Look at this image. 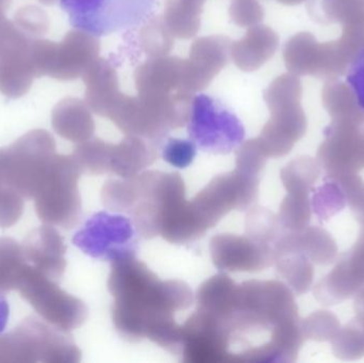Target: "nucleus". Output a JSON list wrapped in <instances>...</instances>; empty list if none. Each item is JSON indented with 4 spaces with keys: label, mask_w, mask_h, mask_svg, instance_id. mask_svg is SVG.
<instances>
[{
    "label": "nucleus",
    "mask_w": 364,
    "mask_h": 363,
    "mask_svg": "<svg viewBox=\"0 0 364 363\" xmlns=\"http://www.w3.org/2000/svg\"><path fill=\"white\" fill-rule=\"evenodd\" d=\"M201 13L203 6L199 4L183 0H168L164 21L174 38L188 40L194 38L200 29Z\"/></svg>",
    "instance_id": "nucleus-24"
},
{
    "label": "nucleus",
    "mask_w": 364,
    "mask_h": 363,
    "mask_svg": "<svg viewBox=\"0 0 364 363\" xmlns=\"http://www.w3.org/2000/svg\"><path fill=\"white\" fill-rule=\"evenodd\" d=\"M197 146L191 140L170 139L164 145L162 156L171 166L177 168H186L196 157Z\"/></svg>",
    "instance_id": "nucleus-31"
},
{
    "label": "nucleus",
    "mask_w": 364,
    "mask_h": 363,
    "mask_svg": "<svg viewBox=\"0 0 364 363\" xmlns=\"http://www.w3.org/2000/svg\"><path fill=\"white\" fill-rule=\"evenodd\" d=\"M259 176L235 168L214 177L190 200L191 208L205 232L233 210H247L258 200Z\"/></svg>",
    "instance_id": "nucleus-8"
},
{
    "label": "nucleus",
    "mask_w": 364,
    "mask_h": 363,
    "mask_svg": "<svg viewBox=\"0 0 364 363\" xmlns=\"http://www.w3.org/2000/svg\"><path fill=\"white\" fill-rule=\"evenodd\" d=\"M100 51L97 36L85 30H73L61 44L53 46L49 72L63 80L78 78L97 59Z\"/></svg>",
    "instance_id": "nucleus-16"
},
{
    "label": "nucleus",
    "mask_w": 364,
    "mask_h": 363,
    "mask_svg": "<svg viewBox=\"0 0 364 363\" xmlns=\"http://www.w3.org/2000/svg\"><path fill=\"white\" fill-rule=\"evenodd\" d=\"M188 136L197 147L208 153L227 155L239 147L245 129L224 104L210 96H194L188 124Z\"/></svg>",
    "instance_id": "nucleus-10"
},
{
    "label": "nucleus",
    "mask_w": 364,
    "mask_h": 363,
    "mask_svg": "<svg viewBox=\"0 0 364 363\" xmlns=\"http://www.w3.org/2000/svg\"><path fill=\"white\" fill-rule=\"evenodd\" d=\"M81 170L74 158L53 156L36 192V211L45 223L72 228L81 215L78 179Z\"/></svg>",
    "instance_id": "nucleus-6"
},
{
    "label": "nucleus",
    "mask_w": 364,
    "mask_h": 363,
    "mask_svg": "<svg viewBox=\"0 0 364 363\" xmlns=\"http://www.w3.org/2000/svg\"><path fill=\"white\" fill-rule=\"evenodd\" d=\"M26 257L21 247L10 239H0V292L17 288L25 273Z\"/></svg>",
    "instance_id": "nucleus-27"
},
{
    "label": "nucleus",
    "mask_w": 364,
    "mask_h": 363,
    "mask_svg": "<svg viewBox=\"0 0 364 363\" xmlns=\"http://www.w3.org/2000/svg\"><path fill=\"white\" fill-rule=\"evenodd\" d=\"M194 94L179 91L171 95L128 96L122 93L107 119L126 136L157 142L190 119Z\"/></svg>",
    "instance_id": "nucleus-3"
},
{
    "label": "nucleus",
    "mask_w": 364,
    "mask_h": 363,
    "mask_svg": "<svg viewBox=\"0 0 364 363\" xmlns=\"http://www.w3.org/2000/svg\"><path fill=\"white\" fill-rule=\"evenodd\" d=\"M158 151L151 143L136 136H126L111 144L109 172L121 178L136 176L157 160Z\"/></svg>",
    "instance_id": "nucleus-21"
},
{
    "label": "nucleus",
    "mask_w": 364,
    "mask_h": 363,
    "mask_svg": "<svg viewBox=\"0 0 364 363\" xmlns=\"http://www.w3.org/2000/svg\"><path fill=\"white\" fill-rule=\"evenodd\" d=\"M134 200L128 215L144 239L161 237L186 200V185L179 173L149 170L132 176Z\"/></svg>",
    "instance_id": "nucleus-5"
},
{
    "label": "nucleus",
    "mask_w": 364,
    "mask_h": 363,
    "mask_svg": "<svg viewBox=\"0 0 364 363\" xmlns=\"http://www.w3.org/2000/svg\"><path fill=\"white\" fill-rule=\"evenodd\" d=\"M196 310L181 325L179 354L186 363L293 362L301 345L297 306L284 283L228 275L207 279Z\"/></svg>",
    "instance_id": "nucleus-1"
},
{
    "label": "nucleus",
    "mask_w": 364,
    "mask_h": 363,
    "mask_svg": "<svg viewBox=\"0 0 364 363\" xmlns=\"http://www.w3.org/2000/svg\"><path fill=\"white\" fill-rule=\"evenodd\" d=\"M18 192L9 189H0V225H10V220L18 219L21 211V200L18 197Z\"/></svg>",
    "instance_id": "nucleus-32"
},
{
    "label": "nucleus",
    "mask_w": 364,
    "mask_h": 363,
    "mask_svg": "<svg viewBox=\"0 0 364 363\" xmlns=\"http://www.w3.org/2000/svg\"><path fill=\"white\" fill-rule=\"evenodd\" d=\"M231 42L223 36H203L193 42L184 63V90L195 94L209 87L227 65Z\"/></svg>",
    "instance_id": "nucleus-14"
},
{
    "label": "nucleus",
    "mask_w": 364,
    "mask_h": 363,
    "mask_svg": "<svg viewBox=\"0 0 364 363\" xmlns=\"http://www.w3.org/2000/svg\"><path fill=\"white\" fill-rule=\"evenodd\" d=\"M183 1L192 2V4H199V6H203L205 0H183Z\"/></svg>",
    "instance_id": "nucleus-36"
},
{
    "label": "nucleus",
    "mask_w": 364,
    "mask_h": 363,
    "mask_svg": "<svg viewBox=\"0 0 364 363\" xmlns=\"http://www.w3.org/2000/svg\"><path fill=\"white\" fill-rule=\"evenodd\" d=\"M184 63L186 59L178 57L149 58L134 72L138 93L140 95H171L186 91Z\"/></svg>",
    "instance_id": "nucleus-17"
},
{
    "label": "nucleus",
    "mask_w": 364,
    "mask_h": 363,
    "mask_svg": "<svg viewBox=\"0 0 364 363\" xmlns=\"http://www.w3.org/2000/svg\"><path fill=\"white\" fill-rule=\"evenodd\" d=\"M278 45L279 36L271 27L254 26L248 28L241 40L231 42V59L239 70L255 72L274 57Z\"/></svg>",
    "instance_id": "nucleus-19"
},
{
    "label": "nucleus",
    "mask_w": 364,
    "mask_h": 363,
    "mask_svg": "<svg viewBox=\"0 0 364 363\" xmlns=\"http://www.w3.org/2000/svg\"><path fill=\"white\" fill-rule=\"evenodd\" d=\"M267 156L263 153L257 139L246 141L240 145L235 157V168L250 175L259 176L267 163Z\"/></svg>",
    "instance_id": "nucleus-29"
},
{
    "label": "nucleus",
    "mask_w": 364,
    "mask_h": 363,
    "mask_svg": "<svg viewBox=\"0 0 364 363\" xmlns=\"http://www.w3.org/2000/svg\"><path fill=\"white\" fill-rule=\"evenodd\" d=\"M322 102L331 119H364V110L359 104L354 90L338 79H331L325 82Z\"/></svg>",
    "instance_id": "nucleus-23"
},
{
    "label": "nucleus",
    "mask_w": 364,
    "mask_h": 363,
    "mask_svg": "<svg viewBox=\"0 0 364 363\" xmlns=\"http://www.w3.org/2000/svg\"><path fill=\"white\" fill-rule=\"evenodd\" d=\"M108 289L113 298L112 320L117 332L130 342L149 339L179 354L181 325L177 313L193 304L184 281H162L136 255L112 261Z\"/></svg>",
    "instance_id": "nucleus-2"
},
{
    "label": "nucleus",
    "mask_w": 364,
    "mask_h": 363,
    "mask_svg": "<svg viewBox=\"0 0 364 363\" xmlns=\"http://www.w3.org/2000/svg\"><path fill=\"white\" fill-rule=\"evenodd\" d=\"M348 82L356 94L359 104L364 110V48L348 70Z\"/></svg>",
    "instance_id": "nucleus-33"
},
{
    "label": "nucleus",
    "mask_w": 364,
    "mask_h": 363,
    "mask_svg": "<svg viewBox=\"0 0 364 363\" xmlns=\"http://www.w3.org/2000/svg\"><path fill=\"white\" fill-rule=\"evenodd\" d=\"M282 55L291 74L326 80L348 74L357 57L341 38L320 43L310 32H299L289 38Z\"/></svg>",
    "instance_id": "nucleus-7"
},
{
    "label": "nucleus",
    "mask_w": 364,
    "mask_h": 363,
    "mask_svg": "<svg viewBox=\"0 0 364 363\" xmlns=\"http://www.w3.org/2000/svg\"><path fill=\"white\" fill-rule=\"evenodd\" d=\"M155 4L156 0H60L70 23L96 36L138 26Z\"/></svg>",
    "instance_id": "nucleus-9"
},
{
    "label": "nucleus",
    "mask_w": 364,
    "mask_h": 363,
    "mask_svg": "<svg viewBox=\"0 0 364 363\" xmlns=\"http://www.w3.org/2000/svg\"><path fill=\"white\" fill-rule=\"evenodd\" d=\"M19 289L31 306L60 330L68 332L85 323L87 308L82 300L62 291L49 277L34 268L26 269Z\"/></svg>",
    "instance_id": "nucleus-12"
},
{
    "label": "nucleus",
    "mask_w": 364,
    "mask_h": 363,
    "mask_svg": "<svg viewBox=\"0 0 364 363\" xmlns=\"http://www.w3.org/2000/svg\"><path fill=\"white\" fill-rule=\"evenodd\" d=\"M263 97L271 117L257 140L267 158L282 157L307 131V117L301 107L303 85L299 76L282 74L272 81Z\"/></svg>",
    "instance_id": "nucleus-4"
},
{
    "label": "nucleus",
    "mask_w": 364,
    "mask_h": 363,
    "mask_svg": "<svg viewBox=\"0 0 364 363\" xmlns=\"http://www.w3.org/2000/svg\"><path fill=\"white\" fill-rule=\"evenodd\" d=\"M111 143L100 139H90L80 143L75 149L74 158L81 173L90 175H104L109 173Z\"/></svg>",
    "instance_id": "nucleus-26"
},
{
    "label": "nucleus",
    "mask_w": 364,
    "mask_h": 363,
    "mask_svg": "<svg viewBox=\"0 0 364 363\" xmlns=\"http://www.w3.org/2000/svg\"><path fill=\"white\" fill-rule=\"evenodd\" d=\"M53 127L60 136L75 143L90 140L95 131L91 109L77 98H68L58 104L53 112Z\"/></svg>",
    "instance_id": "nucleus-22"
},
{
    "label": "nucleus",
    "mask_w": 364,
    "mask_h": 363,
    "mask_svg": "<svg viewBox=\"0 0 364 363\" xmlns=\"http://www.w3.org/2000/svg\"><path fill=\"white\" fill-rule=\"evenodd\" d=\"M279 219L269 209L256 207L246 217V234L276 247L282 232Z\"/></svg>",
    "instance_id": "nucleus-28"
},
{
    "label": "nucleus",
    "mask_w": 364,
    "mask_h": 363,
    "mask_svg": "<svg viewBox=\"0 0 364 363\" xmlns=\"http://www.w3.org/2000/svg\"><path fill=\"white\" fill-rule=\"evenodd\" d=\"M85 85V102L92 112L102 117H108L117 98L121 96L119 76L114 66L97 58L83 72Z\"/></svg>",
    "instance_id": "nucleus-18"
},
{
    "label": "nucleus",
    "mask_w": 364,
    "mask_h": 363,
    "mask_svg": "<svg viewBox=\"0 0 364 363\" xmlns=\"http://www.w3.org/2000/svg\"><path fill=\"white\" fill-rule=\"evenodd\" d=\"M278 4H284V6H297V4H303L306 0H276Z\"/></svg>",
    "instance_id": "nucleus-35"
},
{
    "label": "nucleus",
    "mask_w": 364,
    "mask_h": 363,
    "mask_svg": "<svg viewBox=\"0 0 364 363\" xmlns=\"http://www.w3.org/2000/svg\"><path fill=\"white\" fill-rule=\"evenodd\" d=\"M307 9L316 23H340V38L360 53L364 48V0H309Z\"/></svg>",
    "instance_id": "nucleus-15"
},
{
    "label": "nucleus",
    "mask_w": 364,
    "mask_h": 363,
    "mask_svg": "<svg viewBox=\"0 0 364 363\" xmlns=\"http://www.w3.org/2000/svg\"><path fill=\"white\" fill-rule=\"evenodd\" d=\"M136 232L132 220L102 211L87 220L73 237V243L94 259L112 262L136 255Z\"/></svg>",
    "instance_id": "nucleus-11"
},
{
    "label": "nucleus",
    "mask_w": 364,
    "mask_h": 363,
    "mask_svg": "<svg viewBox=\"0 0 364 363\" xmlns=\"http://www.w3.org/2000/svg\"><path fill=\"white\" fill-rule=\"evenodd\" d=\"M9 315H10V307H9L8 300L0 292V334L4 332L8 324Z\"/></svg>",
    "instance_id": "nucleus-34"
},
{
    "label": "nucleus",
    "mask_w": 364,
    "mask_h": 363,
    "mask_svg": "<svg viewBox=\"0 0 364 363\" xmlns=\"http://www.w3.org/2000/svg\"><path fill=\"white\" fill-rule=\"evenodd\" d=\"M174 38L166 26L164 17L160 15L147 19L146 23L139 32L141 49L149 58L168 55L174 46Z\"/></svg>",
    "instance_id": "nucleus-25"
},
{
    "label": "nucleus",
    "mask_w": 364,
    "mask_h": 363,
    "mask_svg": "<svg viewBox=\"0 0 364 363\" xmlns=\"http://www.w3.org/2000/svg\"><path fill=\"white\" fill-rule=\"evenodd\" d=\"M214 266L228 272H260L275 261V246L248 234H222L210 241Z\"/></svg>",
    "instance_id": "nucleus-13"
},
{
    "label": "nucleus",
    "mask_w": 364,
    "mask_h": 363,
    "mask_svg": "<svg viewBox=\"0 0 364 363\" xmlns=\"http://www.w3.org/2000/svg\"><path fill=\"white\" fill-rule=\"evenodd\" d=\"M65 246L57 230L44 226L34 230L26 242L23 255L34 269L50 278H59L65 269Z\"/></svg>",
    "instance_id": "nucleus-20"
},
{
    "label": "nucleus",
    "mask_w": 364,
    "mask_h": 363,
    "mask_svg": "<svg viewBox=\"0 0 364 363\" xmlns=\"http://www.w3.org/2000/svg\"><path fill=\"white\" fill-rule=\"evenodd\" d=\"M229 16L239 27H254L262 23L264 9L257 0H233L229 6Z\"/></svg>",
    "instance_id": "nucleus-30"
}]
</instances>
